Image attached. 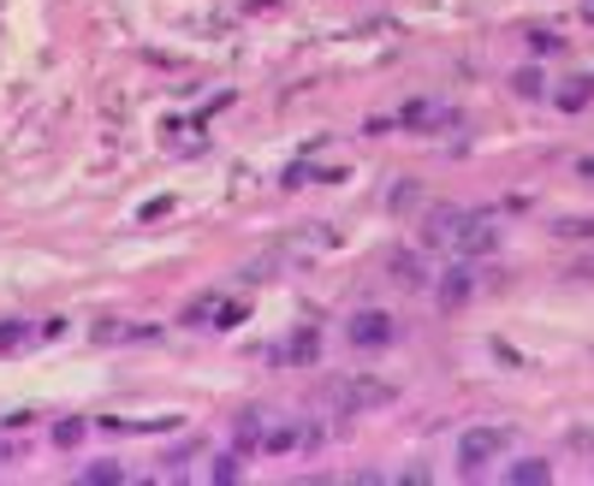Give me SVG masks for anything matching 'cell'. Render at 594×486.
Wrapping results in <instances>:
<instances>
[{"label":"cell","mask_w":594,"mask_h":486,"mask_svg":"<svg viewBox=\"0 0 594 486\" xmlns=\"http://www.w3.org/2000/svg\"><path fill=\"white\" fill-rule=\"evenodd\" d=\"M428 244L452 249L458 261H475V256H487V249L500 244V226H494V214H458V208H440V214L428 219Z\"/></svg>","instance_id":"6da1fadb"},{"label":"cell","mask_w":594,"mask_h":486,"mask_svg":"<svg viewBox=\"0 0 594 486\" xmlns=\"http://www.w3.org/2000/svg\"><path fill=\"white\" fill-rule=\"evenodd\" d=\"M505 445H512V433H505V427H470V433L458 439V463H463V475L487 468Z\"/></svg>","instance_id":"7a4b0ae2"},{"label":"cell","mask_w":594,"mask_h":486,"mask_svg":"<svg viewBox=\"0 0 594 486\" xmlns=\"http://www.w3.org/2000/svg\"><path fill=\"white\" fill-rule=\"evenodd\" d=\"M399 397V386H386V380H345L339 392H333V404L339 409H386Z\"/></svg>","instance_id":"3957f363"},{"label":"cell","mask_w":594,"mask_h":486,"mask_svg":"<svg viewBox=\"0 0 594 486\" xmlns=\"http://www.w3.org/2000/svg\"><path fill=\"white\" fill-rule=\"evenodd\" d=\"M393 338V320L381 315V308H369V315L351 320V344H386Z\"/></svg>","instance_id":"277c9868"},{"label":"cell","mask_w":594,"mask_h":486,"mask_svg":"<svg viewBox=\"0 0 594 486\" xmlns=\"http://www.w3.org/2000/svg\"><path fill=\"white\" fill-rule=\"evenodd\" d=\"M505 481H512V486H547V481H553V468H547L541 456H524V463L505 468Z\"/></svg>","instance_id":"5b68a950"},{"label":"cell","mask_w":594,"mask_h":486,"mask_svg":"<svg viewBox=\"0 0 594 486\" xmlns=\"http://www.w3.org/2000/svg\"><path fill=\"white\" fill-rule=\"evenodd\" d=\"M315 350H322V332H315V327H298V332H292V344H285L280 357H292V362H315Z\"/></svg>","instance_id":"8992f818"},{"label":"cell","mask_w":594,"mask_h":486,"mask_svg":"<svg viewBox=\"0 0 594 486\" xmlns=\"http://www.w3.org/2000/svg\"><path fill=\"white\" fill-rule=\"evenodd\" d=\"M470 291H475L470 268H452V279L440 285V303H446V308H458V303H470Z\"/></svg>","instance_id":"52a82bcc"},{"label":"cell","mask_w":594,"mask_h":486,"mask_svg":"<svg viewBox=\"0 0 594 486\" xmlns=\"http://www.w3.org/2000/svg\"><path fill=\"white\" fill-rule=\"evenodd\" d=\"M393 279H399V285H428V268H423V261H416V256H393Z\"/></svg>","instance_id":"ba28073f"},{"label":"cell","mask_w":594,"mask_h":486,"mask_svg":"<svg viewBox=\"0 0 594 486\" xmlns=\"http://www.w3.org/2000/svg\"><path fill=\"white\" fill-rule=\"evenodd\" d=\"M36 338V320H7L0 327V350H19V344H31Z\"/></svg>","instance_id":"9c48e42d"},{"label":"cell","mask_w":594,"mask_h":486,"mask_svg":"<svg viewBox=\"0 0 594 486\" xmlns=\"http://www.w3.org/2000/svg\"><path fill=\"white\" fill-rule=\"evenodd\" d=\"M209 315H221V297H214V291H209V297H197L191 308H184V327H209Z\"/></svg>","instance_id":"30bf717a"},{"label":"cell","mask_w":594,"mask_h":486,"mask_svg":"<svg viewBox=\"0 0 594 486\" xmlns=\"http://www.w3.org/2000/svg\"><path fill=\"white\" fill-rule=\"evenodd\" d=\"M83 481H90V486H120L125 468L120 463H90V468H83Z\"/></svg>","instance_id":"8fae6325"},{"label":"cell","mask_w":594,"mask_h":486,"mask_svg":"<svg viewBox=\"0 0 594 486\" xmlns=\"http://www.w3.org/2000/svg\"><path fill=\"white\" fill-rule=\"evenodd\" d=\"M434 120H440V113H434L428 101H411V108H404V125H411V131L416 125H434Z\"/></svg>","instance_id":"7c38bea8"},{"label":"cell","mask_w":594,"mask_h":486,"mask_svg":"<svg viewBox=\"0 0 594 486\" xmlns=\"http://www.w3.org/2000/svg\"><path fill=\"white\" fill-rule=\"evenodd\" d=\"M589 83H594V78H576L571 90L559 95V108H571V113H576V108H583V101H589Z\"/></svg>","instance_id":"4fadbf2b"},{"label":"cell","mask_w":594,"mask_h":486,"mask_svg":"<svg viewBox=\"0 0 594 486\" xmlns=\"http://www.w3.org/2000/svg\"><path fill=\"white\" fill-rule=\"evenodd\" d=\"M512 83H517V95H541V71H535V66H524Z\"/></svg>","instance_id":"5bb4252c"},{"label":"cell","mask_w":594,"mask_h":486,"mask_svg":"<svg viewBox=\"0 0 594 486\" xmlns=\"http://www.w3.org/2000/svg\"><path fill=\"white\" fill-rule=\"evenodd\" d=\"M529 48H535V54H553V48H564V42H559L553 31H529Z\"/></svg>","instance_id":"9a60e30c"},{"label":"cell","mask_w":594,"mask_h":486,"mask_svg":"<svg viewBox=\"0 0 594 486\" xmlns=\"http://www.w3.org/2000/svg\"><path fill=\"white\" fill-rule=\"evenodd\" d=\"M564 238H594V219H559Z\"/></svg>","instance_id":"2e32d148"},{"label":"cell","mask_w":594,"mask_h":486,"mask_svg":"<svg viewBox=\"0 0 594 486\" xmlns=\"http://www.w3.org/2000/svg\"><path fill=\"white\" fill-rule=\"evenodd\" d=\"M214 481H238V456H221V463H214Z\"/></svg>","instance_id":"e0dca14e"},{"label":"cell","mask_w":594,"mask_h":486,"mask_svg":"<svg viewBox=\"0 0 594 486\" xmlns=\"http://www.w3.org/2000/svg\"><path fill=\"white\" fill-rule=\"evenodd\" d=\"M576 172H583V179L594 184V155H589V160H576Z\"/></svg>","instance_id":"ac0fdd59"},{"label":"cell","mask_w":594,"mask_h":486,"mask_svg":"<svg viewBox=\"0 0 594 486\" xmlns=\"http://www.w3.org/2000/svg\"><path fill=\"white\" fill-rule=\"evenodd\" d=\"M583 19H594V0H583Z\"/></svg>","instance_id":"d6986e66"},{"label":"cell","mask_w":594,"mask_h":486,"mask_svg":"<svg viewBox=\"0 0 594 486\" xmlns=\"http://www.w3.org/2000/svg\"><path fill=\"white\" fill-rule=\"evenodd\" d=\"M0 456H7V445H0Z\"/></svg>","instance_id":"ffe728a7"}]
</instances>
